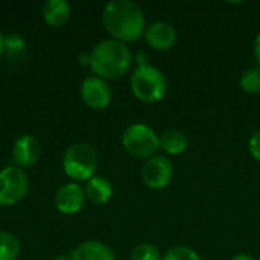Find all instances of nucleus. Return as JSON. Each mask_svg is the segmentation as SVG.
<instances>
[{
    "label": "nucleus",
    "instance_id": "obj_1",
    "mask_svg": "<svg viewBox=\"0 0 260 260\" xmlns=\"http://www.w3.org/2000/svg\"><path fill=\"white\" fill-rule=\"evenodd\" d=\"M102 23L113 40L120 43L139 41L146 30L143 9L131 0H113L104 6Z\"/></svg>",
    "mask_w": 260,
    "mask_h": 260
},
{
    "label": "nucleus",
    "instance_id": "obj_2",
    "mask_svg": "<svg viewBox=\"0 0 260 260\" xmlns=\"http://www.w3.org/2000/svg\"><path fill=\"white\" fill-rule=\"evenodd\" d=\"M133 52L125 43L108 38L99 41L90 50V69L94 76L105 81L119 79L131 69L134 59Z\"/></svg>",
    "mask_w": 260,
    "mask_h": 260
},
{
    "label": "nucleus",
    "instance_id": "obj_3",
    "mask_svg": "<svg viewBox=\"0 0 260 260\" xmlns=\"http://www.w3.org/2000/svg\"><path fill=\"white\" fill-rule=\"evenodd\" d=\"M131 91L136 99L145 104H157L165 99L168 93V79L165 73L152 66H140L131 73Z\"/></svg>",
    "mask_w": 260,
    "mask_h": 260
},
{
    "label": "nucleus",
    "instance_id": "obj_4",
    "mask_svg": "<svg viewBox=\"0 0 260 260\" xmlns=\"http://www.w3.org/2000/svg\"><path fill=\"white\" fill-rule=\"evenodd\" d=\"M98 152L90 143H73L62 155V171L73 183H87L98 169Z\"/></svg>",
    "mask_w": 260,
    "mask_h": 260
},
{
    "label": "nucleus",
    "instance_id": "obj_5",
    "mask_svg": "<svg viewBox=\"0 0 260 260\" xmlns=\"http://www.w3.org/2000/svg\"><path fill=\"white\" fill-rule=\"evenodd\" d=\"M122 146L134 158L148 160L160 149V136L146 123H133L122 133Z\"/></svg>",
    "mask_w": 260,
    "mask_h": 260
},
{
    "label": "nucleus",
    "instance_id": "obj_6",
    "mask_svg": "<svg viewBox=\"0 0 260 260\" xmlns=\"http://www.w3.org/2000/svg\"><path fill=\"white\" fill-rule=\"evenodd\" d=\"M29 178L17 166H8L0 171V207L18 204L27 193Z\"/></svg>",
    "mask_w": 260,
    "mask_h": 260
},
{
    "label": "nucleus",
    "instance_id": "obj_7",
    "mask_svg": "<svg viewBox=\"0 0 260 260\" xmlns=\"http://www.w3.org/2000/svg\"><path fill=\"white\" fill-rule=\"evenodd\" d=\"M174 177V163L166 155H154L148 158L142 168V181L152 190L169 186Z\"/></svg>",
    "mask_w": 260,
    "mask_h": 260
},
{
    "label": "nucleus",
    "instance_id": "obj_8",
    "mask_svg": "<svg viewBox=\"0 0 260 260\" xmlns=\"http://www.w3.org/2000/svg\"><path fill=\"white\" fill-rule=\"evenodd\" d=\"M81 98L82 102L91 110H104L111 104L113 90L108 81L99 76H88L82 81L81 85Z\"/></svg>",
    "mask_w": 260,
    "mask_h": 260
},
{
    "label": "nucleus",
    "instance_id": "obj_9",
    "mask_svg": "<svg viewBox=\"0 0 260 260\" xmlns=\"http://www.w3.org/2000/svg\"><path fill=\"white\" fill-rule=\"evenodd\" d=\"M143 38L151 49L157 52H166L175 46L178 40V32L175 26L171 24L169 21L157 20L146 26Z\"/></svg>",
    "mask_w": 260,
    "mask_h": 260
},
{
    "label": "nucleus",
    "instance_id": "obj_10",
    "mask_svg": "<svg viewBox=\"0 0 260 260\" xmlns=\"http://www.w3.org/2000/svg\"><path fill=\"white\" fill-rule=\"evenodd\" d=\"M85 192L79 183H66L55 193V207L62 215H75L82 210Z\"/></svg>",
    "mask_w": 260,
    "mask_h": 260
},
{
    "label": "nucleus",
    "instance_id": "obj_11",
    "mask_svg": "<svg viewBox=\"0 0 260 260\" xmlns=\"http://www.w3.org/2000/svg\"><path fill=\"white\" fill-rule=\"evenodd\" d=\"M41 155V145L37 137L30 134L20 136L12 145V160L17 168H32Z\"/></svg>",
    "mask_w": 260,
    "mask_h": 260
},
{
    "label": "nucleus",
    "instance_id": "obj_12",
    "mask_svg": "<svg viewBox=\"0 0 260 260\" xmlns=\"http://www.w3.org/2000/svg\"><path fill=\"white\" fill-rule=\"evenodd\" d=\"M72 260H116L113 250L101 241H84L72 253Z\"/></svg>",
    "mask_w": 260,
    "mask_h": 260
},
{
    "label": "nucleus",
    "instance_id": "obj_13",
    "mask_svg": "<svg viewBox=\"0 0 260 260\" xmlns=\"http://www.w3.org/2000/svg\"><path fill=\"white\" fill-rule=\"evenodd\" d=\"M41 15L47 26L59 27L69 21L72 15V6L67 0H47L43 5Z\"/></svg>",
    "mask_w": 260,
    "mask_h": 260
},
{
    "label": "nucleus",
    "instance_id": "obj_14",
    "mask_svg": "<svg viewBox=\"0 0 260 260\" xmlns=\"http://www.w3.org/2000/svg\"><path fill=\"white\" fill-rule=\"evenodd\" d=\"M84 192L85 198L96 206H104L113 198V186L110 180L101 175H94L93 178H90L85 183Z\"/></svg>",
    "mask_w": 260,
    "mask_h": 260
},
{
    "label": "nucleus",
    "instance_id": "obj_15",
    "mask_svg": "<svg viewBox=\"0 0 260 260\" xmlns=\"http://www.w3.org/2000/svg\"><path fill=\"white\" fill-rule=\"evenodd\" d=\"M189 146V140L186 134L180 129H166L160 134V149L166 154V157L181 155Z\"/></svg>",
    "mask_w": 260,
    "mask_h": 260
},
{
    "label": "nucleus",
    "instance_id": "obj_16",
    "mask_svg": "<svg viewBox=\"0 0 260 260\" xmlns=\"http://www.w3.org/2000/svg\"><path fill=\"white\" fill-rule=\"evenodd\" d=\"M21 253V244L9 232H0V260H17Z\"/></svg>",
    "mask_w": 260,
    "mask_h": 260
},
{
    "label": "nucleus",
    "instance_id": "obj_17",
    "mask_svg": "<svg viewBox=\"0 0 260 260\" xmlns=\"http://www.w3.org/2000/svg\"><path fill=\"white\" fill-rule=\"evenodd\" d=\"M241 88L248 94L260 93V66H251L241 75Z\"/></svg>",
    "mask_w": 260,
    "mask_h": 260
},
{
    "label": "nucleus",
    "instance_id": "obj_18",
    "mask_svg": "<svg viewBox=\"0 0 260 260\" xmlns=\"http://www.w3.org/2000/svg\"><path fill=\"white\" fill-rule=\"evenodd\" d=\"M131 260H161L163 256L160 253V250L149 244V242H142L139 245H136L131 251Z\"/></svg>",
    "mask_w": 260,
    "mask_h": 260
},
{
    "label": "nucleus",
    "instance_id": "obj_19",
    "mask_svg": "<svg viewBox=\"0 0 260 260\" xmlns=\"http://www.w3.org/2000/svg\"><path fill=\"white\" fill-rule=\"evenodd\" d=\"M161 260H201V257L193 248L186 247V245H177V247L169 248L163 254Z\"/></svg>",
    "mask_w": 260,
    "mask_h": 260
},
{
    "label": "nucleus",
    "instance_id": "obj_20",
    "mask_svg": "<svg viewBox=\"0 0 260 260\" xmlns=\"http://www.w3.org/2000/svg\"><path fill=\"white\" fill-rule=\"evenodd\" d=\"M26 47V41L20 34H8L5 35V52L11 56L20 55Z\"/></svg>",
    "mask_w": 260,
    "mask_h": 260
},
{
    "label": "nucleus",
    "instance_id": "obj_21",
    "mask_svg": "<svg viewBox=\"0 0 260 260\" xmlns=\"http://www.w3.org/2000/svg\"><path fill=\"white\" fill-rule=\"evenodd\" d=\"M248 151L251 154V157L260 163V129L256 133H253V136L248 140Z\"/></svg>",
    "mask_w": 260,
    "mask_h": 260
},
{
    "label": "nucleus",
    "instance_id": "obj_22",
    "mask_svg": "<svg viewBox=\"0 0 260 260\" xmlns=\"http://www.w3.org/2000/svg\"><path fill=\"white\" fill-rule=\"evenodd\" d=\"M133 59H134V62L137 64V67L149 64V62H148V61H149V58H148V53H146V52H143V50L137 52V53L133 56Z\"/></svg>",
    "mask_w": 260,
    "mask_h": 260
},
{
    "label": "nucleus",
    "instance_id": "obj_23",
    "mask_svg": "<svg viewBox=\"0 0 260 260\" xmlns=\"http://www.w3.org/2000/svg\"><path fill=\"white\" fill-rule=\"evenodd\" d=\"M253 53H254V58H256L257 64L260 66V32L256 35V38H254V43H253Z\"/></svg>",
    "mask_w": 260,
    "mask_h": 260
},
{
    "label": "nucleus",
    "instance_id": "obj_24",
    "mask_svg": "<svg viewBox=\"0 0 260 260\" xmlns=\"http://www.w3.org/2000/svg\"><path fill=\"white\" fill-rule=\"evenodd\" d=\"M78 64H79V66H90V52H87V53H79V55H78Z\"/></svg>",
    "mask_w": 260,
    "mask_h": 260
},
{
    "label": "nucleus",
    "instance_id": "obj_25",
    "mask_svg": "<svg viewBox=\"0 0 260 260\" xmlns=\"http://www.w3.org/2000/svg\"><path fill=\"white\" fill-rule=\"evenodd\" d=\"M230 260H256L251 254H247V253H238V254H235L233 257Z\"/></svg>",
    "mask_w": 260,
    "mask_h": 260
},
{
    "label": "nucleus",
    "instance_id": "obj_26",
    "mask_svg": "<svg viewBox=\"0 0 260 260\" xmlns=\"http://www.w3.org/2000/svg\"><path fill=\"white\" fill-rule=\"evenodd\" d=\"M5 53V35L0 32V55Z\"/></svg>",
    "mask_w": 260,
    "mask_h": 260
},
{
    "label": "nucleus",
    "instance_id": "obj_27",
    "mask_svg": "<svg viewBox=\"0 0 260 260\" xmlns=\"http://www.w3.org/2000/svg\"><path fill=\"white\" fill-rule=\"evenodd\" d=\"M52 260H72V257H69V256H55Z\"/></svg>",
    "mask_w": 260,
    "mask_h": 260
},
{
    "label": "nucleus",
    "instance_id": "obj_28",
    "mask_svg": "<svg viewBox=\"0 0 260 260\" xmlns=\"http://www.w3.org/2000/svg\"><path fill=\"white\" fill-rule=\"evenodd\" d=\"M259 260H260V257H259Z\"/></svg>",
    "mask_w": 260,
    "mask_h": 260
}]
</instances>
